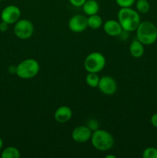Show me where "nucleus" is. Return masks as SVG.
I'll return each mask as SVG.
<instances>
[{
	"label": "nucleus",
	"mask_w": 157,
	"mask_h": 158,
	"mask_svg": "<svg viewBox=\"0 0 157 158\" xmlns=\"http://www.w3.org/2000/svg\"><path fill=\"white\" fill-rule=\"evenodd\" d=\"M2 147H3V140H2V137H0V151L2 150Z\"/></svg>",
	"instance_id": "obj_26"
},
{
	"label": "nucleus",
	"mask_w": 157,
	"mask_h": 158,
	"mask_svg": "<svg viewBox=\"0 0 157 158\" xmlns=\"http://www.w3.org/2000/svg\"><path fill=\"white\" fill-rule=\"evenodd\" d=\"M98 88L102 94L107 96L113 95L117 90V83L114 78L109 76L100 77Z\"/></svg>",
	"instance_id": "obj_8"
},
{
	"label": "nucleus",
	"mask_w": 157,
	"mask_h": 158,
	"mask_svg": "<svg viewBox=\"0 0 157 158\" xmlns=\"http://www.w3.org/2000/svg\"><path fill=\"white\" fill-rule=\"evenodd\" d=\"M82 7L84 13L88 16L97 14L99 10V5L96 0H86Z\"/></svg>",
	"instance_id": "obj_14"
},
{
	"label": "nucleus",
	"mask_w": 157,
	"mask_h": 158,
	"mask_svg": "<svg viewBox=\"0 0 157 158\" xmlns=\"http://www.w3.org/2000/svg\"><path fill=\"white\" fill-rule=\"evenodd\" d=\"M21 10L18 6L15 5H9L5 7L1 12L2 21L8 23L9 25L15 24L20 19Z\"/></svg>",
	"instance_id": "obj_7"
},
{
	"label": "nucleus",
	"mask_w": 157,
	"mask_h": 158,
	"mask_svg": "<svg viewBox=\"0 0 157 158\" xmlns=\"http://www.w3.org/2000/svg\"><path fill=\"white\" fill-rule=\"evenodd\" d=\"M86 126H87L92 131H95V130L99 129L98 121H97L96 120H95V119H90V120H89V122H88Z\"/></svg>",
	"instance_id": "obj_21"
},
{
	"label": "nucleus",
	"mask_w": 157,
	"mask_h": 158,
	"mask_svg": "<svg viewBox=\"0 0 157 158\" xmlns=\"http://www.w3.org/2000/svg\"><path fill=\"white\" fill-rule=\"evenodd\" d=\"M72 117V110L69 106H61L55 110L54 113V119L57 123H65L71 120Z\"/></svg>",
	"instance_id": "obj_12"
},
{
	"label": "nucleus",
	"mask_w": 157,
	"mask_h": 158,
	"mask_svg": "<svg viewBox=\"0 0 157 158\" xmlns=\"http://www.w3.org/2000/svg\"><path fill=\"white\" fill-rule=\"evenodd\" d=\"M34 26L29 19H19L15 23L14 34L20 40H28L33 35Z\"/></svg>",
	"instance_id": "obj_6"
},
{
	"label": "nucleus",
	"mask_w": 157,
	"mask_h": 158,
	"mask_svg": "<svg viewBox=\"0 0 157 158\" xmlns=\"http://www.w3.org/2000/svg\"><path fill=\"white\" fill-rule=\"evenodd\" d=\"M106 60L103 54L99 52H92L86 57L84 68L88 73L101 72L106 66Z\"/></svg>",
	"instance_id": "obj_5"
},
{
	"label": "nucleus",
	"mask_w": 157,
	"mask_h": 158,
	"mask_svg": "<svg viewBox=\"0 0 157 158\" xmlns=\"http://www.w3.org/2000/svg\"><path fill=\"white\" fill-rule=\"evenodd\" d=\"M118 21L119 22L123 31L133 32L136 30L140 21V16L136 10L131 7L121 8L118 12Z\"/></svg>",
	"instance_id": "obj_1"
},
{
	"label": "nucleus",
	"mask_w": 157,
	"mask_h": 158,
	"mask_svg": "<svg viewBox=\"0 0 157 158\" xmlns=\"http://www.w3.org/2000/svg\"><path fill=\"white\" fill-rule=\"evenodd\" d=\"M135 9L139 13H147L150 9V4L148 0H137L135 2Z\"/></svg>",
	"instance_id": "obj_18"
},
{
	"label": "nucleus",
	"mask_w": 157,
	"mask_h": 158,
	"mask_svg": "<svg viewBox=\"0 0 157 158\" xmlns=\"http://www.w3.org/2000/svg\"><path fill=\"white\" fill-rule=\"evenodd\" d=\"M71 5L75 7H82L86 0H69Z\"/></svg>",
	"instance_id": "obj_22"
},
{
	"label": "nucleus",
	"mask_w": 157,
	"mask_h": 158,
	"mask_svg": "<svg viewBox=\"0 0 157 158\" xmlns=\"http://www.w3.org/2000/svg\"><path fill=\"white\" fill-rule=\"evenodd\" d=\"M1 1H4V0H0V2H1Z\"/></svg>",
	"instance_id": "obj_28"
},
{
	"label": "nucleus",
	"mask_w": 157,
	"mask_h": 158,
	"mask_svg": "<svg viewBox=\"0 0 157 158\" xmlns=\"http://www.w3.org/2000/svg\"><path fill=\"white\" fill-rule=\"evenodd\" d=\"M1 157L2 158H19L21 157V153L15 147L9 146L3 150Z\"/></svg>",
	"instance_id": "obj_15"
},
{
	"label": "nucleus",
	"mask_w": 157,
	"mask_h": 158,
	"mask_svg": "<svg viewBox=\"0 0 157 158\" xmlns=\"http://www.w3.org/2000/svg\"><path fill=\"white\" fill-rule=\"evenodd\" d=\"M90 140L93 148L99 151H109L115 143L113 136L109 131L102 129L92 131Z\"/></svg>",
	"instance_id": "obj_3"
},
{
	"label": "nucleus",
	"mask_w": 157,
	"mask_h": 158,
	"mask_svg": "<svg viewBox=\"0 0 157 158\" xmlns=\"http://www.w3.org/2000/svg\"><path fill=\"white\" fill-rule=\"evenodd\" d=\"M92 131L85 125L76 127L72 132V138L75 142L78 143H86L90 140Z\"/></svg>",
	"instance_id": "obj_10"
},
{
	"label": "nucleus",
	"mask_w": 157,
	"mask_h": 158,
	"mask_svg": "<svg viewBox=\"0 0 157 158\" xmlns=\"http://www.w3.org/2000/svg\"><path fill=\"white\" fill-rule=\"evenodd\" d=\"M143 158H157V148L153 147L146 148L143 151Z\"/></svg>",
	"instance_id": "obj_19"
},
{
	"label": "nucleus",
	"mask_w": 157,
	"mask_h": 158,
	"mask_svg": "<svg viewBox=\"0 0 157 158\" xmlns=\"http://www.w3.org/2000/svg\"><path fill=\"white\" fill-rule=\"evenodd\" d=\"M9 72L11 74L16 73V66H10L9 67Z\"/></svg>",
	"instance_id": "obj_25"
},
{
	"label": "nucleus",
	"mask_w": 157,
	"mask_h": 158,
	"mask_svg": "<svg viewBox=\"0 0 157 158\" xmlns=\"http://www.w3.org/2000/svg\"><path fill=\"white\" fill-rule=\"evenodd\" d=\"M150 122L154 127L157 128V113L152 114L150 118Z\"/></svg>",
	"instance_id": "obj_23"
},
{
	"label": "nucleus",
	"mask_w": 157,
	"mask_h": 158,
	"mask_svg": "<svg viewBox=\"0 0 157 158\" xmlns=\"http://www.w3.org/2000/svg\"><path fill=\"white\" fill-rule=\"evenodd\" d=\"M88 19V27L91 28L92 29H98L103 26V19L101 16L98 15V14H95V15H89L87 17Z\"/></svg>",
	"instance_id": "obj_16"
},
{
	"label": "nucleus",
	"mask_w": 157,
	"mask_h": 158,
	"mask_svg": "<svg viewBox=\"0 0 157 158\" xmlns=\"http://www.w3.org/2000/svg\"><path fill=\"white\" fill-rule=\"evenodd\" d=\"M40 70L39 63L35 59L22 60L16 66V75L22 80H30L38 75Z\"/></svg>",
	"instance_id": "obj_4"
},
{
	"label": "nucleus",
	"mask_w": 157,
	"mask_h": 158,
	"mask_svg": "<svg viewBox=\"0 0 157 158\" xmlns=\"http://www.w3.org/2000/svg\"><path fill=\"white\" fill-rule=\"evenodd\" d=\"M100 77L96 73H88L86 77V82L89 86L92 88L98 87Z\"/></svg>",
	"instance_id": "obj_17"
},
{
	"label": "nucleus",
	"mask_w": 157,
	"mask_h": 158,
	"mask_svg": "<svg viewBox=\"0 0 157 158\" xmlns=\"http://www.w3.org/2000/svg\"><path fill=\"white\" fill-rule=\"evenodd\" d=\"M145 52L144 45L139 41L138 40H135L130 43L129 46V52L131 56L134 58H140L143 56Z\"/></svg>",
	"instance_id": "obj_13"
},
{
	"label": "nucleus",
	"mask_w": 157,
	"mask_h": 158,
	"mask_svg": "<svg viewBox=\"0 0 157 158\" xmlns=\"http://www.w3.org/2000/svg\"><path fill=\"white\" fill-rule=\"evenodd\" d=\"M115 2L120 8H129L133 6L135 0H115Z\"/></svg>",
	"instance_id": "obj_20"
},
{
	"label": "nucleus",
	"mask_w": 157,
	"mask_h": 158,
	"mask_svg": "<svg viewBox=\"0 0 157 158\" xmlns=\"http://www.w3.org/2000/svg\"><path fill=\"white\" fill-rule=\"evenodd\" d=\"M136 39L143 45L149 46L157 40V27L149 21L141 22L137 27Z\"/></svg>",
	"instance_id": "obj_2"
},
{
	"label": "nucleus",
	"mask_w": 157,
	"mask_h": 158,
	"mask_svg": "<svg viewBox=\"0 0 157 158\" xmlns=\"http://www.w3.org/2000/svg\"><path fill=\"white\" fill-rule=\"evenodd\" d=\"M68 26H69V29L72 32H76V33L83 32L88 27L87 17L83 15H73L69 19Z\"/></svg>",
	"instance_id": "obj_9"
},
{
	"label": "nucleus",
	"mask_w": 157,
	"mask_h": 158,
	"mask_svg": "<svg viewBox=\"0 0 157 158\" xmlns=\"http://www.w3.org/2000/svg\"><path fill=\"white\" fill-rule=\"evenodd\" d=\"M103 29L105 32L109 36L116 37L122 35L123 29L118 20L109 19L103 24Z\"/></svg>",
	"instance_id": "obj_11"
},
{
	"label": "nucleus",
	"mask_w": 157,
	"mask_h": 158,
	"mask_svg": "<svg viewBox=\"0 0 157 158\" xmlns=\"http://www.w3.org/2000/svg\"><path fill=\"white\" fill-rule=\"evenodd\" d=\"M116 157H115V155H110V154H109V155H107V156H106V158H115Z\"/></svg>",
	"instance_id": "obj_27"
},
{
	"label": "nucleus",
	"mask_w": 157,
	"mask_h": 158,
	"mask_svg": "<svg viewBox=\"0 0 157 158\" xmlns=\"http://www.w3.org/2000/svg\"><path fill=\"white\" fill-rule=\"evenodd\" d=\"M9 26V25L8 24V23L2 21L1 23H0V31H1V32H6V31H7Z\"/></svg>",
	"instance_id": "obj_24"
}]
</instances>
